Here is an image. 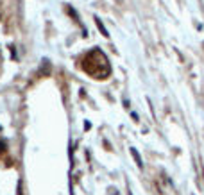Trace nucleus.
<instances>
[{
    "label": "nucleus",
    "mask_w": 204,
    "mask_h": 195,
    "mask_svg": "<svg viewBox=\"0 0 204 195\" xmlns=\"http://www.w3.org/2000/svg\"><path fill=\"white\" fill-rule=\"evenodd\" d=\"M131 154H133V157L136 159V165H138L140 168H143V161H142V157H140V154H138V150H136L134 147H131Z\"/></svg>",
    "instance_id": "nucleus-1"
},
{
    "label": "nucleus",
    "mask_w": 204,
    "mask_h": 195,
    "mask_svg": "<svg viewBox=\"0 0 204 195\" xmlns=\"http://www.w3.org/2000/svg\"><path fill=\"white\" fill-rule=\"evenodd\" d=\"M129 195H133V193H129Z\"/></svg>",
    "instance_id": "nucleus-3"
},
{
    "label": "nucleus",
    "mask_w": 204,
    "mask_h": 195,
    "mask_svg": "<svg viewBox=\"0 0 204 195\" xmlns=\"http://www.w3.org/2000/svg\"><path fill=\"white\" fill-rule=\"evenodd\" d=\"M95 21H97V27H99V29H100V32H102V36H106V38H107V36H109V34H107V31H106V29H104V25H102V21L99 18H95Z\"/></svg>",
    "instance_id": "nucleus-2"
}]
</instances>
